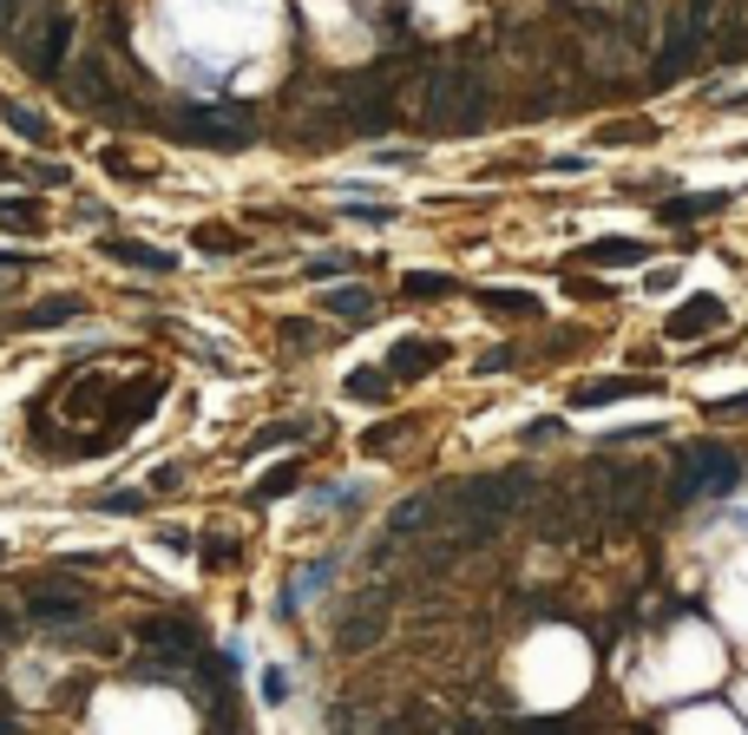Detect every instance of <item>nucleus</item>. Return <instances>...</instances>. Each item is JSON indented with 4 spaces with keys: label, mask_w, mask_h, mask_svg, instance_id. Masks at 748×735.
Returning a JSON list of instances; mask_svg holds the SVG:
<instances>
[{
    "label": "nucleus",
    "mask_w": 748,
    "mask_h": 735,
    "mask_svg": "<svg viewBox=\"0 0 748 735\" xmlns=\"http://www.w3.org/2000/svg\"><path fill=\"white\" fill-rule=\"evenodd\" d=\"M736 480H743V460H736L729 447H716V440H697V447L677 453V486H670V499H677V506L716 499V493H729Z\"/></svg>",
    "instance_id": "nucleus-4"
},
{
    "label": "nucleus",
    "mask_w": 748,
    "mask_h": 735,
    "mask_svg": "<svg viewBox=\"0 0 748 735\" xmlns=\"http://www.w3.org/2000/svg\"><path fill=\"white\" fill-rule=\"evenodd\" d=\"M407 296L414 302H440V296H453V283L447 276H407Z\"/></svg>",
    "instance_id": "nucleus-26"
},
{
    "label": "nucleus",
    "mask_w": 748,
    "mask_h": 735,
    "mask_svg": "<svg viewBox=\"0 0 748 735\" xmlns=\"http://www.w3.org/2000/svg\"><path fill=\"white\" fill-rule=\"evenodd\" d=\"M552 434H559V421H532V427H526V447H539V440H552Z\"/></svg>",
    "instance_id": "nucleus-30"
},
{
    "label": "nucleus",
    "mask_w": 748,
    "mask_h": 735,
    "mask_svg": "<svg viewBox=\"0 0 748 735\" xmlns=\"http://www.w3.org/2000/svg\"><path fill=\"white\" fill-rule=\"evenodd\" d=\"M13 13H20V0H0V33H13Z\"/></svg>",
    "instance_id": "nucleus-32"
},
{
    "label": "nucleus",
    "mask_w": 748,
    "mask_h": 735,
    "mask_svg": "<svg viewBox=\"0 0 748 735\" xmlns=\"http://www.w3.org/2000/svg\"><path fill=\"white\" fill-rule=\"evenodd\" d=\"M447 361V348L440 342H421V335H407L394 355H388V375H434Z\"/></svg>",
    "instance_id": "nucleus-10"
},
{
    "label": "nucleus",
    "mask_w": 748,
    "mask_h": 735,
    "mask_svg": "<svg viewBox=\"0 0 748 735\" xmlns=\"http://www.w3.org/2000/svg\"><path fill=\"white\" fill-rule=\"evenodd\" d=\"M39 624H79L85 618V605L79 598H53V592H33V605H26Z\"/></svg>",
    "instance_id": "nucleus-14"
},
{
    "label": "nucleus",
    "mask_w": 748,
    "mask_h": 735,
    "mask_svg": "<svg viewBox=\"0 0 748 735\" xmlns=\"http://www.w3.org/2000/svg\"><path fill=\"white\" fill-rule=\"evenodd\" d=\"M92 506H99V513H138L145 499H138V493H99Z\"/></svg>",
    "instance_id": "nucleus-28"
},
{
    "label": "nucleus",
    "mask_w": 748,
    "mask_h": 735,
    "mask_svg": "<svg viewBox=\"0 0 748 735\" xmlns=\"http://www.w3.org/2000/svg\"><path fill=\"white\" fill-rule=\"evenodd\" d=\"M585 263H644V243H631V237H598V243L578 250L572 269H585Z\"/></svg>",
    "instance_id": "nucleus-12"
},
{
    "label": "nucleus",
    "mask_w": 748,
    "mask_h": 735,
    "mask_svg": "<svg viewBox=\"0 0 748 735\" xmlns=\"http://www.w3.org/2000/svg\"><path fill=\"white\" fill-rule=\"evenodd\" d=\"M177 480H184V473H177V467H158V473H151V493H171V486H177Z\"/></svg>",
    "instance_id": "nucleus-31"
},
{
    "label": "nucleus",
    "mask_w": 748,
    "mask_h": 735,
    "mask_svg": "<svg viewBox=\"0 0 748 735\" xmlns=\"http://www.w3.org/2000/svg\"><path fill=\"white\" fill-rule=\"evenodd\" d=\"M644 138H657L651 118H637V125H631V118H624V125H605V145H644Z\"/></svg>",
    "instance_id": "nucleus-21"
},
{
    "label": "nucleus",
    "mask_w": 748,
    "mask_h": 735,
    "mask_svg": "<svg viewBox=\"0 0 748 735\" xmlns=\"http://www.w3.org/2000/svg\"><path fill=\"white\" fill-rule=\"evenodd\" d=\"M729 322V309H723V296H690L670 322H664V335L670 342H703V335H716Z\"/></svg>",
    "instance_id": "nucleus-7"
},
{
    "label": "nucleus",
    "mask_w": 748,
    "mask_h": 735,
    "mask_svg": "<svg viewBox=\"0 0 748 735\" xmlns=\"http://www.w3.org/2000/svg\"><path fill=\"white\" fill-rule=\"evenodd\" d=\"M99 250H105L112 263H125V269H145V276H171V269H177V256H171V250L138 243V237H99Z\"/></svg>",
    "instance_id": "nucleus-8"
},
{
    "label": "nucleus",
    "mask_w": 748,
    "mask_h": 735,
    "mask_svg": "<svg viewBox=\"0 0 748 735\" xmlns=\"http://www.w3.org/2000/svg\"><path fill=\"white\" fill-rule=\"evenodd\" d=\"M0 112H7V125H13V131H20L26 145H46V138H53V125H46V118H39L33 105H0Z\"/></svg>",
    "instance_id": "nucleus-16"
},
{
    "label": "nucleus",
    "mask_w": 748,
    "mask_h": 735,
    "mask_svg": "<svg viewBox=\"0 0 748 735\" xmlns=\"http://www.w3.org/2000/svg\"><path fill=\"white\" fill-rule=\"evenodd\" d=\"M335 269H355V263H348V256H315V263H309V276H335Z\"/></svg>",
    "instance_id": "nucleus-29"
},
{
    "label": "nucleus",
    "mask_w": 748,
    "mask_h": 735,
    "mask_svg": "<svg viewBox=\"0 0 748 735\" xmlns=\"http://www.w3.org/2000/svg\"><path fill=\"white\" fill-rule=\"evenodd\" d=\"M171 138H184V145H210V151H243L250 138H256V118L243 112V105H230V99H197V105H177L171 112Z\"/></svg>",
    "instance_id": "nucleus-3"
},
{
    "label": "nucleus",
    "mask_w": 748,
    "mask_h": 735,
    "mask_svg": "<svg viewBox=\"0 0 748 735\" xmlns=\"http://www.w3.org/2000/svg\"><path fill=\"white\" fill-rule=\"evenodd\" d=\"M72 315H79V296H59V302L26 309V315H20V329H59V322H72Z\"/></svg>",
    "instance_id": "nucleus-15"
},
{
    "label": "nucleus",
    "mask_w": 748,
    "mask_h": 735,
    "mask_svg": "<svg viewBox=\"0 0 748 735\" xmlns=\"http://www.w3.org/2000/svg\"><path fill=\"white\" fill-rule=\"evenodd\" d=\"M716 210H729V191H697V197H670L664 204V223H703V217H716Z\"/></svg>",
    "instance_id": "nucleus-11"
},
{
    "label": "nucleus",
    "mask_w": 748,
    "mask_h": 735,
    "mask_svg": "<svg viewBox=\"0 0 748 735\" xmlns=\"http://www.w3.org/2000/svg\"><path fill=\"white\" fill-rule=\"evenodd\" d=\"M0 230H26V237H33V230H39V210H33V204H0Z\"/></svg>",
    "instance_id": "nucleus-25"
},
{
    "label": "nucleus",
    "mask_w": 748,
    "mask_h": 735,
    "mask_svg": "<svg viewBox=\"0 0 748 735\" xmlns=\"http://www.w3.org/2000/svg\"><path fill=\"white\" fill-rule=\"evenodd\" d=\"M375 638H381V618H375V624H368V618H348V624H342V651H368Z\"/></svg>",
    "instance_id": "nucleus-24"
},
{
    "label": "nucleus",
    "mask_w": 748,
    "mask_h": 735,
    "mask_svg": "<svg viewBox=\"0 0 748 735\" xmlns=\"http://www.w3.org/2000/svg\"><path fill=\"white\" fill-rule=\"evenodd\" d=\"M651 467H611V473H598V506H605V519H644V506H651Z\"/></svg>",
    "instance_id": "nucleus-6"
},
{
    "label": "nucleus",
    "mask_w": 748,
    "mask_h": 735,
    "mask_svg": "<svg viewBox=\"0 0 748 735\" xmlns=\"http://www.w3.org/2000/svg\"><path fill=\"white\" fill-rule=\"evenodd\" d=\"M716 414H748V394H736V401H716Z\"/></svg>",
    "instance_id": "nucleus-33"
},
{
    "label": "nucleus",
    "mask_w": 748,
    "mask_h": 735,
    "mask_svg": "<svg viewBox=\"0 0 748 735\" xmlns=\"http://www.w3.org/2000/svg\"><path fill=\"white\" fill-rule=\"evenodd\" d=\"M296 480H302L296 467H269V480H256V493H250V499H256V506H269V499H283V493H296Z\"/></svg>",
    "instance_id": "nucleus-18"
},
{
    "label": "nucleus",
    "mask_w": 748,
    "mask_h": 735,
    "mask_svg": "<svg viewBox=\"0 0 748 735\" xmlns=\"http://www.w3.org/2000/svg\"><path fill=\"white\" fill-rule=\"evenodd\" d=\"M197 250H204V256H230V250H243V237H237V230L204 223V230H197Z\"/></svg>",
    "instance_id": "nucleus-20"
},
{
    "label": "nucleus",
    "mask_w": 748,
    "mask_h": 735,
    "mask_svg": "<svg viewBox=\"0 0 748 735\" xmlns=\"http://www.w3.org/2000/svg\"><path fill=\"white\" fill-rule=\"evenodd\" d=\"M0 638H7V611H0Z\"/></svg>",
    "instance_id": "nucleus-34"
},
{
    "label": "nucleus",
    "mask_w": 748,
    "mask_h": 735,
    "mask_svg": "<svg viewBox=\"0 0 748 735\" xmlns=\"http://www.w3.org/2000/svg\"><path fill=\"white\" fill-rule=\"evenodd\" d=\"M539 493V480L532 473H486V480H467L460 486V513H473V519H506V513H519L526 499Z\"/></svg>",
    "instance_id": "nucleus-5"
},
{
    "label": "nucleus",
    "mask_w": 748,
    "mask_h": 735,
    "mask_svg": "<svg viewBox=\"0 0 748 735\" xmlns=\"http://www.w3.org/2000/svg\"><path fill=\"white\" fill-rule=\"evenodd\" d=\"M342 217H348V223H375V230H381V223H394V204H348Z\"/></svg>",
    "instance_id": "nucleus-27"
},
{
    "label": "nucleus",
    "mask_w": 748,
    "mask_h": 735,
    "mask_svg": "<svg viewBox=\"0 0 748 735\" xmlns=\"http://www.w3.org/2000/svg\"><path fill=\"white\" fill-rule=\"evenodd\" d=\"M13 46H20L26 72H39V79H59V66H66V46H72V20H66L53 0H26V7L13 13Z\"/></svg>",
    "instance_id": "nucleus-2"
},
{
    "label": "nucleus",
    "mask_w": 748,
    "mask_h": 735,
    "mask_svg": "<svg viewBox=\"0 0 748 735\" xmlns=\"http://www.w3.org/2000/svg\"><path fill=\"white\" fill-rule=\"evenodd\" d=\"M421 519H427V499H407V506H401V513L388 519V539H381V552H394V545H401V539H407V532H414Z\"/></svg>",
    "instance_id": "nucleus-17"
},
{
    "label": "nucleus",
    "mask_w": 748,
    "mask_h": 735,
    "mask_svg": "<svg viewBox=\"0 0 748 735\" xmlns=\"http://www.w3.org/2000/svg\"><path fill=\"white\" fill-rule=\"evenodd\" d=\"M421 118H427L434 131H473V125L486 118V85H480V72L460 66V59H440V66L421 79Z\"/></svg>",
    "instance_id": "nucleus-1"
},
{
    "label": "nucleus",
    "mask_w": 748,
    "mask_h": 735,
    "mask_svg": "<svg viewBox=\"0 0 748 735\" xmlns=\"http://www.w3.org/2000/svg\"><path fill=\"white\" fill-rule=\"evenodd\" d=\"M631 394H657V375H618V381H591L572 394V407H611V401H631Z\"/></svg>",
    "instance_id": "nucleus-9"
},
{
    "label": "nucleus",
    "mask_w": 748,
    "mask_h": 735,
    "mask_svg": "<svg viewBox=\"0 0 748 735\" xmlns=\"http://www.w3.org/2000/svg\"><path fill=\"white\" fill-rule=\"evenodd\" d=\"M348 394H355V401H381V394H388V368H355V375H348Z\"/></svg>",
    "instance_id": "nucleus-19"
},
{
    "label": "nucleus",
    "mask_w": 748,
    "mask_h": 735,
    "mask_svg": "<svg viewBox=\"0 0 748 735\" xmlns=\"http://www.w3.org/2000/svg\"><path fill=\"white\" fill-rule=\"evenodd\" d=\"M329 309H335V315H368L375 296H368V289H329Z\"/></svg>",
    "instance_id": "nucleus-22"
},
{
    "label": "nucleus",
    "mask_w": 748,
    "mask_h": 735,
    "mask_svg": "<svg viewBox=\"0 0 748 735\" xmlns=\"http://www.w3.org/2000/svg\"><path fill=\"white\" fill-rule=\"evenodd\" d=\"M302 434H309L302 421H283V427H263V434L250 440V453H269V447H283V440H302Z\"/></svg>",
    "instance_id": "nucleus-23"
},
{
    "label": "nucleus",
    "mask_w": 748,
    "mask_h": 735,
    "mask_svg": "<svg viewBox=\"0 0 748 735\" xmlns=\"http://www.w3.org/2000/svg\"><path fill=\"white\" fill-rule=\"evenodd\" d=\"M480 302H486L493 315H532V322H539V296H532V289H480Z\"/></svg>",
    "instance_id": "nucleus-13"
}]
</instances>
